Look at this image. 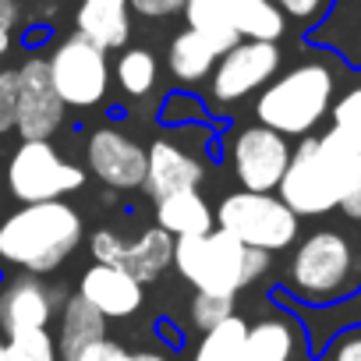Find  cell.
Returning a JSON list of instances; mask_svg holds the SVG:
<instances>
[{"mask_svg":"<svg viewBox=\"0 0 361 361\" xmlns=\"http://www.w3.org/2000/svg\"><path fill=\"white\" fill-rule=\"evenodd\" d=\"M329 361H361V329H350L329 350Z\"/></svg>","mask_w":361,"mask_h":361,"instance_id":"obj_36","label":"cell"},{"mask_svg":"<svg viewBox=\"0 0 361 361\" xmlns=\"http://www.w3.org/2000/svg\"><path fill=\"white\" fill-rule=\"evenodd\" d=\"M357 156L361 138L340 128H329L319 138H301L280 180V199L298 216H322L329 209H340Z\"/></svg>","mask_w":361,"mask_h":361,"instance_id":"obj_1","label":"cell"},{"mask_svg":"<svg viewBox=\"0 0 361 361\" xmlns=\"http://www.w3.org/2000/svg\"><path fill=\"white\" fill-rule=\"evenodd\" d=\"M173 241L177 238H170L163 227H149L135 241H124L114 231H96L92 234V255H96V262L121 266L135 280L149 283V280H156L173 262Z\"/></svg>","mask_w":361,"mask_h":361,"instance_id":"obj_13","label":"cell"},{"mask_svg":"<svg viewBox=\"0 0 361 361\" xmlns=\"http://www.w3.org/2000/svg\"><path fill=\"white\" fill-rule=\"evenodd\" d=\"M354 248L340 231L308 234L290 255V287L305 301H333L354 283Z\"/></svg>","mask_w":361,"mask_h":361,"instance_id":"obj_7","label":"cell"},{"mask_svg":"<svg viewBox=\"0 0 361 361\" xmlns=\"http://www.w3.org/2000/svg\"><path fill=\"white\" fill-rule=\"evenodd\" d=\"M18 124V68H0V135Z\"/></svg>","mask_w":361,"mask_h":361,"instance_id":"obj_30","label":"cell"},{"mask_svg":"<svg viewBox=\"0 0 361 361\" xmlns=\"http://www.w3.org/2000/svg\"><path fill=\"white\" fill-rule=\"evenodd\" d=\"M206 177V166L199 156H192L188 149H180L177 142H152L149 145V170H145V192L159 202L173 192H188L199 188Z\"/></svg>","mask_w":361,"mask_h":361,"instance_id":"obj_16","label":"cell"},{"mask_svg":"<svg viewBox=\"0 0 361 361\" xmlns=\"http://www.w3.org/2000/svg\"><path fill=\"white\" fill-rule=\"evenodd\" d=\"M273 4L287 15V22H298L312 32L326 18V11L333 8V0H273Z\"/></svg>","mask_w":361,"mask_h":361,"instance_id":"obj_31","label":"cell"},{"mask_svg":"<svg viewBox=\"0 0 361 361\" xmlns=\"http://www.w3.org/2000/svg\"><path fill=\"white\" fill-rule=\"evenodd\" d=\"M4 347H8V340H4V336H0V361H4Z\"/></svg>","mask_w":361,"mask_h":361,"instance_id":"obj_37","label":"cell"},{"mask_svg":"<svg viewBox=\"0 0 361 361\" xmlns=\"http://www.w3.org/2000/svg\"><path fill=\"white\" fill-rule=\"evenodd\" d=\"M283 54L276 43L241 39L234 50H227L216 61V71L209 75V99L216 106H231L248 99L252 92H262L280 75Z\"/></svg>","mask_w":361,"mask_h":361,"instance_id":"obj_9","label":"cell"},{"mask_svg":"<svg viewBox=\"0 0 361 361\" xmlns=\"http://www.w3.org/2000/svg\"><path fill=\"white\" fill-rule=\"evenodd\" d=\"M185 22L220 57L241 43V36L234 29V18H231V0H188L185 4Z\"/></svg>","mask_w":361,"mask_h":361,"instance_id":"obj_23","label":"cell"},{"mask_svg":"<svg viewBox=\"0 0 361 361\" xmlns=\"http://www.w3.org/2000/svg\"><path fill=\"white\" fill-rule=\"evenodd\" d=\"M234 315V298L231 294H195V301H192V322L206 333V329H213V326H220V322H227Z\"/></svg>","mask_w":361,"mask_h":361,"instance_id":"obj_28","label":"cell"},{"mask_svg":"<svg viewBox=\"0 0 361 361\" xmlns=\"http://www.w3.org/2000/svg\"><path fill=\"white\" fill-rule=\"evenodd\" d=\"M85 163L106 188H117V192L145 188L149 149H142L131 135H124L117 128H96L89 135Z\"/></svg>","mask_w":361,"mask_h":361,"instance_id":"obj_12","label":"cell"},{"mask_svg":"<svg viewBox=\"0 0 361 361\" xmlns=\"http://www.w3.org/2000/svg\"><path fill=\"white\" fill-rule=\"evenodd\" d=\"M333 128L350 131L361 138V82H354L336 103H333Z\"/></svg>","mask_w":361,"mask_h":361,"instance_id":"obj_32","label":"cell"},{"mask_svg":"<svg viewBox=\"0 0 361 361\" xmlns=\"http://www.w3.org/2000/svg\"><path fill=\"white\" fill-rule=\"evenodd\" d=\"M114 78H117V85H121L128 96L142 99V96H149V92L156 89V82H159V61H156V54L145 50V47H124V54H121L117 64H114Z\"/></svg>","mask_w":361,"mask_h":361,"instance_id":"obj_25","label":"cell"},{"mask_svg":"<svg viewBox=\"0 0 361 361\" xmlns=\"http://www.w3.org/2000/svg\"><path fill=\"white\" fill-rule=\"evenodd\" d=\"M231 18L241 39L280 43L287 32V15L273 0H231Z\"/></svg>","mask_w":361,"mask_h":361,"instance_id":"obj_24","label":"cell"},{"mask_svg":"<svg viewBox=\"0 0 361 361\" xmlns=\"http://www.w3.org/2000/svg\"><path fill=\"white\" fill-rule=\"evenodd\" d=\"M78 294L103 319H128V315H135L142 308V280H135L128 269L106 266V262H92L82 273Z\"/></svg>","mask_w":361,"mask_h":361,"instance_id":"obj_15","label":"cell"},{"mask_svg":"<svg viewBox=\"0 0 361 361\" xmlns=\"http://www.w3.org/2000/svg\"><path fill=\"white\" fill-rule=\"evenodd\" d=\"M103 336H106V319L82 294H71L61 308V329H57L61 361H75L85 347H92Z\"/></svg>","mask_w":361,"mask_h":361,"instance_id":"obj_20","label":"cell"},{"mask_svg":"<svg viewBox=\"0 0 361 361\" xmlns=\"http://www.w3.org/2000/svg\"><path fill=\"white\" fill-rule=\"evenodd\" d=\"M333 89L336 75L326 61H301L259 92L255 117L259 124L280 135L308 138L319 128V121L333 110Z\"/></svg>","mask_w":361,"mask_h":361,"instance_id":"obj_3","label":"cell"},{"mask_svg":"<svg viewBox=\"0 0 361 361\" xmlns=\"http://www.w3.org/2000/svg\"><path fill=\"white\" fill-rule=\"evenodd\" d=\"M75 32L103 50H124L131 39V0H78Z\"/></svg>","mask_w":361,"mask_h":361,"instance_id":"obj_17","label":"cell"},{"mask_svg":"<svg viewBox=\"0 0 361 361\" xmlns=\"http://www.w3.org/2000/svg\"><path fill=\"white\" fill-rule=\"evenodd\" d=\"M156 227H163L170 238H199L216 231V213L199 188H188L156 202Z\"/></svg>","mask_w":361,"mask_h":361,"instance_id":"obj_18","label":"cell"},{"mask_svg":"<svg viewBox=\"0 0 361 361\" xmlns=\"http://www.w3.org/2000/svg\"><path fill=\"white\" fill-rule=\"evenodd\" d=\"M298 347V326L287 315H266L248 326L238 361H290Z\"/></svg>","mask_w":361,"mask_h":361,"instance_id":"obj_21","label":"cell"},{"mask_svg":"<svg viewBox=\"0 0 361 361\" xmlns=\"http://www.w3.org/2000/svg\"><path fill=\"white\" fill-rule=\"evenodd\" d=\"M22 25V0H0V61L15 50Z\"/></svg>","mask_w":361,"mask_h":361,"instance_id":"obj_33","label":"cell"},{"mask_svg":"<svg viewBox=\"0 0 361 361\" xmlns=\"http://www.w3.org/2000/svg\"><path fill=\"white\" fill-rule=\"evenodd\" d=\"M61 294L32 273H18L11 280H0V333H25L47 329L57 315Z\"/></svg>","mask_w":361,"mask_h":361,"instance_id":"obj_14","label":"cell"},{"mask_svg":"<svg viewBox=\"0 0 361 361\" xmlns=\"http://www.w3.org/2000/svg\"><path fill=\"white\" fill-rule=\"evenodd\" d=\"M294 149L287 145V135L266 128V124H248L234 135L231 142V166L241 192H280V180L290 166Z\"/></svg>","mask_w":361,"mask_h":361,"instance_id":"obj_10","label":"cell"},{"mask_svg":"<svg viewBox=\"0 0 361 361\" xmlns=\"http://www.w3.org/2000/svg\"><path fill=\"white\" fill-rule=\"evenodd\" d=\"M75 361H170L166 354H159V350H128V347H121L117 340H96L92 347H85Z\"/></svg>","mask_w":361,"mask_h":361,"instance_id":"obj_29","label":"cell"},{"mask_svg":"<svg viewBox=\"0 0 361 361\" xmlns=\"http://www.w3.org/2000/svg\"><path fill=\"white\" fill-rule=\"evenodd\" d=\"M312 43L361 68V0H333L326 18L312 29Z\"/></svg>","mask_w":361,"mask_h":361,"instance_id":"obj_19","label":"cell"},{"mask_svg":"<svg viewBox=\"0 0 361 361\" xmlns=\"http://www.w3.org/2000/svg\"><path fill=\"white\" fill-rule=\"evenodd\" d=\"M50 82L57 89V96L64 99V106L75 110H89L99 106L106 99L110 89V64H106V50L89 43L85 36H64L50 57Z\"/></svg>","mask_w":361,"mask_h":361,"instance_id":"obj_8","label":"cell"},{"mask_svg":"<svg viewBox=\"0 0 361 361\" xmlns=\"http://www.w3.org/2000/svg\"><path fill=\"white\" fill-rule=\"evenodd\" d=\"M68 117L64 99L50 82L47 57H29L18 64V124L22 138H54Z\"/></svg>","mask_w":361,"mask_h":361,"instance_id":"obj_11","label":"cell"},{"mask_svg":"<svg viewBox=\"0 0 361 361\" xmlns=\"http://www.w3.org/2000/svg\"><path fill=\"white\" fill-rule=\"evenodd\" d=\"M340 209H343L350 220H361V156H357L354 173H350V180H347V192H343V199H340Z\"/></svg>","mask_w":361,"mask_h":361,"instance_id":"obj_35","label":"cell"},{"mask_svg":"<svg viewBox=\"0 0 361 361\" xmlns=\"http://www.w3.org/2000/svg\"><path fill=\"white\" fill-rule=\"evenodd\" d=\"M82 234L85 224L64 199L29 202L0 220V262L32 276H47L71 259V252L82 245Z\"/></svg>","mask_w":361,"mask_h":361,"instance_id":"obj_2","label":"cell"},{"mask_svg":"<svg viewBox=\"0 0 361 361\" xmlns=\"http://www.w3.org/2000/svg\"><path fill=\"white\" fill-rule=\"evenodd\" d=\"M245 333H248V322L238 319V315H231L227 322L206 329V336H202V343H199V350H195L192 361H238L241 343H245Z\"/></svg>","mask_w":361,"mask_h":361,"instance_id":"obj_26","label":"cell"},{"mask_svg":"<svg viewBox=\"0 0 361 361\" xmlns=\"http://www.w3.org/2000/svg\"><path fill=\"white\" fill-rule=\"evenodd\" d=\"M4 361H61L57 336H50V329L11 333L4 347Z\"/></svg>","mask_w":361,"mask_h":361,"instance_id":"obj_27","label":"cell"},{"mask_svg":"<svg viewBox=\"0 0 361 361\" xmlns=\"http://www.w3.org/2000/svg\"><path fill=\"white\" fill-rule=\"evenodd\" d=\"M173 266L202 294H238L269 269V252L248 248L227 231L173 241Z\"/></svg>","mask_w":361,"mask_h":361,"instance_id":"obj_4","label":"cell"},{"mask_svg":"<svg viewBox=\"0 0 361 361\" xmlns=\"http://www.w3.org/2000/svg\"><path fill=\"white\" fill-rule=\"evenodd\" d=\"M298 220L301 216L280 195H266V192H231L216 209L220 231L269 255L298 241V227H301Z\"/></svg>","mask_w":361,"mask_h":361,"instance_id":"obj_6","label":"cell"},{"mask_svg":"<svg viewBox=\"0 0 361 361\" xmlns=\"http://www.w3.org/2000/svg\"><path fill=\"white\" fill-rule=\"evenodd\" d=\"M4 180H8V192L22 206L57 202L85 185V170L78 163L64 159L50 138H22L8 159Z\"/></svg>","mask_w":361,"mask_h":361,"instance_id":"obj_5","label":"cell"},{"mask_svg":"<svg viewBox=\"0 0 361 361\" xmlns=\"http://www.w3.org/2000/svg\"><path fill=\"white\" fill-rule=\"evenodd\" d=\"M216 61L220 54L192 29L177 32L170 39V50H166V68L170 75L180 82V85H199V82H209V75L216 71Z\"/></svg>","mask_w":361,"mask_h":361,"instance_id":"obj_22","label":"cell"},{"mask_svg":"<svg viewBox=\"0 0 361 361\" xmlns=\"http://www.w3.org/2000/svg\"><path fill=\"white\" fill-rule=\"evenodd\" d=\"M185 4L188 0H131V11L138 18L163 22V18H173V15H185Z\"/></svg>","mask_w":361,"mask_h":361,"instance_id":"obj_34","label":"cell"}]
</instances>
